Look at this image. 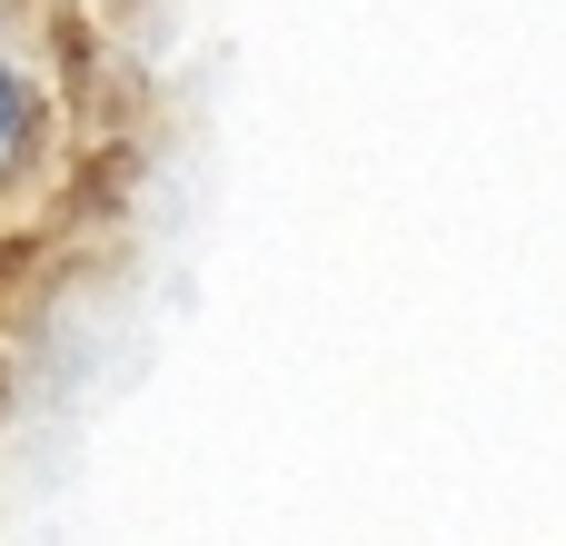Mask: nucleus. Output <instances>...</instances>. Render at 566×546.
Masks as SVG:
<instances>
[{"label": "nucleus", "instance_id": "obj_1", "mask_svg": "<svg viewBox=\"0 0 566 546\" xmlns=\"http://www.w3.org/2000/svg\"><path fill=\"white\" fill-rule=\"evenodd\" d=\"M20 129H30V90L20 70H0V159H20Z\"/></svg>", "mask_w": 566, "mask_h": 546}]
</instances>
